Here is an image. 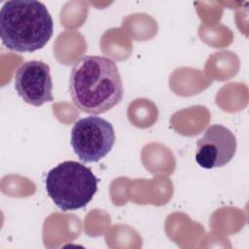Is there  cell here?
I'll list each match as a JSON object with an SVG mask.
<instances>
[{
  "mask_svg": "<svg viewBox=\"0 0 249 249\" xmlns=\"http://www.w3.org/2000/svg\"><path fill=\"white\" fill-rule=\"evenodd\" d=\"M236 152L234 134L222 124H212L196 142V161L203 168L222 167Z\"/></svg>",
  "mask_w": 249,
  "mask_h": 249,
  "instance_id": "8992f818",
  "label": "cell"
},
{
  "mask_svg": "<svg viewBox=\"0 0 249 249\" xmlns=\"http://www.w3.org/2000/svg\"><path fill=\"white\" fill-rule=\"evenodd\" d=\"M98 180L89 167L66 160L52 168L45 184L48 196L62 211H73L88 205L97 192Z\"/></svg>",
  "mask_w": 249,
  "mask_h": 249,
  "instance_id": "3957f363",
  "label": "cell"
},
{
  "mask_svg": "<svg viewBox=\"0 0 249 249\" xmlns=\"http://www.w3.org/2000/svg\"><path fill=\"white\" fill-rule=\"evenodd\" d=\"M53 32V18L40 1H7L0 10V38L9 50L33 53L47 45Z\"/></svg>",
  "mask_w": 249,
  "mask_h": 249,
  "instance_id": "7a4b0ae2",
  "label": "cell"
},
{
  "mask_svg": "<svg viewBox=\"0 0 249 249\" xmlns=\"http://www.w3.org/2000/svg\"><path fill=\"white\" fill-rule=\"evenodd\" d=\"M115 141L112 124L94 115L78 120L71 130V147L83 162L99 161L111 152Z\"/></svg>",
  "mask_w": 249,
  "mask_h": 249,
  "instance_id": "277c9868",
  "label": "cell"
},
{
  "mask_svg": "<svg viewBox=\"0 0 249 249\" xmlns=\"http://www.w3.org/2000/svg\"><path fill=\"white\" fill-rule=\"evenodd\" d=\"M15 89L24 102L39 107L53 101L50 66L41 60L23 62L15 73Z\"/></svg>",
  "mask_w": 249,
  "mask_h": 249,
  "instance_id": "5b68a950",
  "label": "cell"
},
{
  "mask_svg": "<svg viewBox=\"0 0 249 249\" xmlns=\"http://www.w3.org/2000/svg\"><path fill=\"white\" fill-rule=\"evenodd\" d=\"M69 92L73 104L82 112L98 115L120 103L124 86L119 68L107 56L86 55L72 66Z\"/></svg>",
  "mask_w": 249,
  "mask_h": 249,
  "instance_id": "6da1fadb",
  "label": "cell"
}]
</instances>
